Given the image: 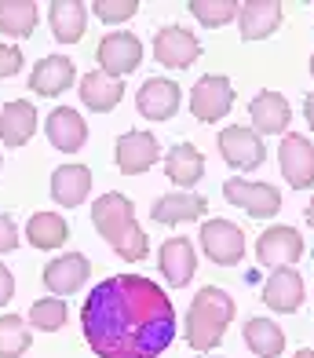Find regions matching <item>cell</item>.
<instances>
[{
	"mask_svg": "<svg viewBox=\"0 0 314 358\" xmlns=\"http://www.w3.org/2000/svg\"><path fill=\"white\" fill-rule=\"evenodd\" d=\"M80 329L95 358H157L176 340V307L157 282L113 274L80 303Z\"/></svg>",
	"mask_w": 314,
	"mask_h": 358,
	"instance_id": "cell-1",
	"label": "cell"
},
{
	"mask_svg": "<svg viewBox=\"0 0 314 358\" xmlns=\"http://www.w3.org/2000/svg\"><path fill=\"white\" fill-rule=\"evenodd\" d=\"M92 223L103 234V241H110L113 252L128 264H139L150 252V238L143 234V227L136 223V208L124 198L121 190H106L99 194V201L92 205Z\"/></svg>",
	"mask_w": 314,
	"mask_h": 358,
	"instance_id": "cell-2",
	"label": "cell"
},
{
	"mask_svg": "<svg viewBox=\"0 0 314 358\" xmlns=\"http://www.w3.org/2000/svg\"><path fill=\"white\" fill-rule=\"evenodd\" d=\"M230 322H234V300H230V292L216 289V285H205L187 311V344L201 355L220 348Z\"/></svg>",
	"mask_w": 314,
	"mask_h": 358,
	"instance_id": "cell-3",
	"label": "cell"
},
{
	"mask_svg": "<svg viewBox=\"0 0 314 358\" xmlns=\"http://www.w3.org/2000/svg\"><path fill=\"white\" fill-rule=\"evenodd\" d=\"M230 106H234V88L223 73H205L197 85L190 88V113L201 124H216L223 121Z\"/></svg>",
	"mask_w": 314,
	"mask_h": 358,
	"instance_id": "cell-4",
	"label": "cell"
},
{
	"mask_svg": "<svg viewBox=\"0 0 314 358\" xmlns=\"http://www.w3.org/2000/svg\"><path fill=\"white\" fill-rule=\"evenodd\" d=\"M197 241H201L205 256L220 267H238L245 259V234H241V227L230 223V220H205Z\"/></svg>",
	"mask_w": 314,
	"mask_h": 358,
	"instance_id": "cell-5",
	"label": "cell"
},
{
	"mask_svg": "<svg viewBox=\"0 0 314 358\" xmlns=\"http://www.w3.org/2000/svg\"><path fill=\"white\" fill-rule=\"evenodd\" d=\"M220 154L230 169L238 172H252L267 161V146H263V136H256L252 128L245 124H230L220 132Z\"/></svg>",
	"mask_w": 314,
	"mask_h": 358,
	"instance_id": "cell-6",
	"label": "cell"
},
{
	"mask_svg": "<svg viewBox=\"0 0 314 358\" xmlns=\"http://www.w3.org/2000/svg\"><path fill=\"white\" fill-rule=\"evenodd\" d=\"M300 256H304V234L296 231V227L278 223V227H267V231L256 238V259L271 271L292 267Z\"/></svg>",
	"mask_w": 314,
	"mask_h": 358,
	"instance_id": "cell-7",
	"label": "cell"
},
{
	"mask_svg": "<svg viewBox=\"0 0 314 358\" xmlns=\"http://www.w3.org/2000/svg\"><path fill=\"white\" fill-rule=\"evenodd\" d=\"M95 59H99V70L121 80V77H128L131 70H139V62H143V44H139V37L113 29V34H106L103 41H99Z\"/></svg>",
	"mask_w": 314,
	"mask_h": 358,
	"instance_id": "cell-8",
	"label": "cell"
},
{
	"mask_svg": "<svg viewBox=\"0 0 314 358\" xmlns=\"http://www.w3.org/2000/svg\"><path fill=\"white\" fill-rule=\"evenodd\" d=\"M201 55V41H197L187 26H164L154 37V59L169 70H187Z\"/></svg>",
	"mask_w": 314,
	"mask_h": 358,
	"instance_id": "cell-9",
	"label": "cell"
},
{
	"mask_svg": "<svg viewBox=\"0 0 314 358\" xmlns=\"http://www.w3.org/2000/svg\"><path fill=\"white\" fill-rule=\"evenodd\" d=\"M223 198L230 205L245 208V213L256 216V220H267L282 208V194H278L271 183H245V179H238V176L223 183Z\"/></svg>",
	"mask_w": 314,
	"mask_h": 358,
	"instance_id": "cell-10",
	"label": "cell"
},
{
	"mask_svg": "<svg viewBox=\"0 0 314 358\" xmlns=\"http://www.w3.org/2000/svg\"><path fill=\"white\" fill-rule=\"evenodd\" d=\"M179 103H183V88L169 77H150L143 80V88L136 95V106L146 121H172L179 113Z\"/></svg>",
	"mask_w": 314,
	"mask_h": 358,
	"instance_id": "cell-11",
	"label": "cell"
},
{
	"mask_svg": "<svg viewBox=\"0 0 314 358\" xmlns=\"http://www.w3.org/2000/svg\"><path fill=\"white\" fill-rule=\"evenodd\" d=\"M278 165L292 190H311L314 187V146L304 136H285L278 146Z\"/></svg>",
	"mask_w": 314,
	"mask_h": 358,
	"instance_id": "cell-12",
	"label": "cell"
},
{
	"mask_svg": "<svg viewBox=\"0 0 314 358\" xmlns=\"http://www.w3.org/2000/svg\"><path fill=\"white\" fill-rule=\"evenodd\" d=\"M157 136L154 132H143V128H136V132H124L117 139V146H113V157H117V169L124 176H143L150 172L157 165Z\"/></svg>",
	"mask_w": 314,
	"mask_h": 358,
	"instance_id": "cell-13",
	"label": "cell"
},
{
	"mask_svg": "<svg viewBox=\"0 0 314 358\" xmlns=\"http://www.w3.org/2000/svg\"><path fill=\"white\" fill-rule=\"evenodd\" d=\"M44 136H48V143H52L55 150L77 154L80 146L88 143V124H85V117H80L73 106H55L52 113H48V121H44Z\"/></svg>",
	"mask_w": 314,
	"mask_h": 358,
	"instance_id": "cell-14",
	"label": "cell"
},
{
	"mask_svg": "<svg viewBox=\"0 0 314 358\" xmlns=\"http://www.w3.org/2000/svg\"><path fill=\"white\" fill-rule=\"evenodd\" d=\"M263 303L278 315H292L304 303V274L292 267H278L271 271V278L263 282Z\"/></svg>",
	"mask_w": 314,
	"mask_h": 358,
	"instance_id": "cell-15",
	"label": "cell"
},
{
	"mask_svg": "<svg viewBox=\"0 0 314 358\" xmlns=\"http://www.w3.org/2000/svg\"><path fill=\"white\" fill-rule=\"evenodd\" d=\"M88 274H92L88 256L66 252V256H55L52 264L44 267V285H48L52 296H70V292H77L80 285L88 282Z\"/></svg>",
	"mask_w": 314,
	"mask_h": 358,
	"instance_id": "cell-16",
	"label": "cell"
},
{
	"mask_svg": "<svg viewBox=\"0 0 314 358\" xmlns=\"http://www.w3.org/2000/svg\"><path fill=\"white\" fill-rule=\"evenodd\" d=\"M37 106L29 99H11L0 106V143L4 146H26L33 136H37Z\"/></svg>",
	"mask_w": 314,
	"mask_h": 358,
	"instance_id": "cell-17",
	"label": "cell"
},
{
	"mask_svg": "<svg viewBox=\"0 0 314 358\" xmlns=\"http://www.w3.org/2000/svg\"><path fill=\"white\" fill-rule=\"evenodd\" d=\"M249 117L256 124L252 128L256 136H282L292 121V106H289L285 95H278V92H259L249 103Z\"/></svg>",
	"mask_w": 314,
	"mask_h": 358,
	"instance_id": "cell-18",
	"label": "cell"
},
{
	"mask_svg": "<svg viewBox=\"0 0 314 358\" xmlns=\"http://www.w3.org/2000/svg\"><path fill=\"white\" fill-rule=\"evenodd\" d=\"M157 264H161L164 282H169L172 289H183L197 271V252H194V245L187 238H169L157 252Z\"/></svg>",
	"mask_w": 314,
	"mask_h": 358,
	"instance_id": "cell-19",
	"label": "cell"
},
{
	"mask_svg": "<svg viewBox=\"0 0 314 358\" xmlns=\"http://www.w3.org/2000/svg\"><path fill=\"white\" fill-rule=\"evenodd\" d=\"M238 26L245 41H263L282 26V4L278 0H245L238 4Z\"/></svg>",
	"mask_w": 314,
	"mask_h": 358,
	"instance_id": "cell-20",
	"label": "cell"
},
{
	"mask_svg": "<svg viewBox=\"0 0 314 358\" xmlns=\"http://www.w3.org/2000/svg\"><path fill=\"white\" fill-rule=\"evenodd\" d=\"M201 213H208V201L201 198V194H190V190L164 194V198H157V201H154V208H150L154 223H164V227L201 220Z\"/></svg>",
	"mask_w": 314,
	"mask_h": 358,
	"instance_id": "cell-21",
	"label": "cell"
},
{
	"mask_svg": "<svg viewBox=\"0 0 314 358\" xmlns=\"http://www.w3.org/2000/svg\"><path fill=\"white\" fill-rule=\"evenodd\" d=\"M48 26L59 44H77L88 26V8L80 0H52L48 4Z\"/></svg>",
	"mask_w": 314,
	"mask_h": 358,
	"instance_id": "cell-22",
	"label": "cell"
},
{
	"mask_svg": "<svg viewBox=\"0 0 314 358\" xmlns=\"http://www.w3.org/2000/svg\"><path fill=\"white\" fill-rule=\"evenodd\" d=\"M73 77H77V66L66 55H48L41 59L37 66H33L29 73V92H37V95H62L66 88L73 85Z\"/></svg>",
	"mask_w": 314,
	"mask_h": 358,
	"instance_id": "cell-23",
	"label": "cell"
},
{
	"mask_svg": "<svg viewBox=\"0 0 314 358\" xmlns=\"http://www.w3.org/2000/svg\"><path fill=\"white\" fill-rule=\"evenodd\" d=\"M92 194V169L88 165H59L52 172V198L62 208L85 205Z\"/></svg>",
	"mask_w": 314,
	"mask_h": 358,
	"instance_id": "cell-24",
	"label": "cell"
},
{
	"mask_svg": "<svg viewBox=\"0 0 314 358\" xmlns=\"http://www.w3.org/2000/svg\"><path fill=\"white\" fill-rule=\"evenodd\" d=\"M121 99H124V85H121L117 77H110L103 70H92V73L80 77V103H85L88 110L110 113Z\"/></svg>",
	"mask_w": 314,
	"mask_h": 358,
	"instance_id": "cell-25",
	"label": "cell"
},
{
	"mask_svg": "<svg viewBox=\"0 0 314 358\" xmlns=\"http://www.w3.org/2000/svg\"><path fill=\"white\" fill-rule=\"evenodd\" d=\"M164 176H169L176 187L190 190L197 179L205 176V157H201V150H197L194 143H176L172 150L164 154Z\"/></svg>",
	"mask_w": 314,
	"mask_h": 358,
	"instance_id": "cell-26",
	"label": "cell"
},
{
	"mask_svg": "<svg viewBox=\"0 0 314 358\" xmlns=\"http://www.w3.org/2000/svg\"><path fill=\"white\" fill-rule=\"evenodd\" d=\"M245 344L256 358H278L285 351V329L274 318H249L245 322Z\"/></svg>",
	"mask_w": 314,
	"mask_h": 358,
	"instance_id": "cell-27",
	"label": "cell"
},
{
	"mask_svg": "<svg viewBox=\"0 0 314 358\" xmlns=\"http://www.w3.org/2000/svg\"><path fill=\"white\" fill-rule=\"evenodd\" d=\"M41 4L33 0H0V34L4 37H29L37 29Z\"/></svg>",
	"mask_w": 314,
	"mask_h": 358,
	"instance_id": "cell-28",
	"label": "cell"
},
{
	"mask_svg": "<svg viewBox=\"0 0 314 358\" xmlns=\"http://www.w3.org/2000/svg\"><path fill=\"white\" fill-rule=\"evenodd\" d=\"M70 238V223L59 213H33L26 223V241L33 249H59Z\"/></svg>",
	"mask_w": 314,
	"mask_h": 358,
	"instance_id": "cell-29",
	"label": "cell"
},
{
	"mask_svg": "<svg viewBox=\"0 0 314 358\" xmlns=\"http://www.w3.org/2000/svg\"><path fill=\"white\" fill-rule=\"evenodd\" d=\"M33 344L29 322L19 315H0V358H22Z\"/></svg>",
	"mask_w": 314,
	"mask_h": 358,
	"instance_id": "cell-30",
	"label": "cell"
},
{
	"mask_svg": "<svg viewBox=\"0 0 314 358\" xmlns=\"http://www.w3.org/2000/svg\"><path fill=\"white\" fill-rule=\"evenodd\" d=\"M66 300H59V296H44V300H33V307H29V325L33 329H41V333H55V329H62L66 325Z\"/></svg>",
	"mask_w": 314,
	"mask_h": 358,
	"instance_id": "cell-31",
	"label": "cell"
},
{
	"mask_svg": "<svg viewBox=\"0 0 314 358\" xmlns=\"http://www.w3.org/2000/svg\"><path fill=\"white\" fill-rule=\"evenodd\" d=\"M187 8L201 26H227L238 19V0H190Z\"/></svg>",
	"mask_w": 314,
	"mask_h": 358,
	"instance_id": "cell-32",
	"label": "cell"
},
{
	"mask_svg": "<svg viewBox=\"0 0 314 358\" xmlns=\"http://www.w3.org/2000/svg\"><path fill=\"white\" fill-rule=\"evenodd\" d=\"M92 11H95L103 22H128L131 15L139 11V0H95Z\"/></svg>",
	"mask_w": 314,
	"mask_h": 358,
	"instance_id": "cell-33",
	"label": "cell"
},
{
	"mask_svg": "<svg viewBox=\"0 0 314 358\" xmlns=\"http://www.w3.org/2000/svg\"><path fill=\"white\" fill-rule=\"evenodd\" d=\"M19 70H22L19 44H0V77H15Z\"/></svg>",
	"mask_w": 314,
	"mask_h": 358,
	"instance_id": "cell-34",
	"label": "cell"
},
{
	"mask_svg": "<svg viewBox=\"0 0 314 358\" xmlns=\"http://www.w3.org/2000/svg\"><path fill=\"white\" fill-rule=\"evenodd\" d=\"M19 249V227L8 213H0V252H15Z\"/></svg>",
	"mask_w": 314,
	"mask_h": 358,
	"instance_id": "cell-35",
	"label": "cell"
},
{
	"mask_svg": "<svg viewBox=\"0 0 314 358\" xmlns=\"http://www.w3.org/2000/svg\"><path fill=\"white\" fill-rule=\"evenodd\" d=\"M11 292H15V278H11V271L0 264V307L11 300Z\"/></svg>",
	"mask_w": 314,
	"mask_h": 358,
	"instance_id": "cell-36",
	"label": "cell"
},
{
	"mask_svg": "<svg viewBox=\"0 0 314 358\" xmlns=\"http://www.w3.org/2000/svg\"><path fill=\"white\" fill-rule=\"evenodd\" d=\"M304 117H307V124L314 128V92H311L307 99H304Z\"/></svg>",
	"mask_w": 314,
	"mask_h": 358,
	"instance_id": "cell-37",
	"label": "cell"
},
{
	"mask_svg": "<svg viewBox=\"0 0 314 358\" xmlns=\"http://www.w3.org/2000/svg\"><path fill=\"white\" fill-rule=\"evenodd\" d=\"M292 358H314V351H311V348H307V351H304V348H300V351H296V355H292Z\"/></svg>",
	"mask_w": 314,
	"mask_h": 358,
	"instance_id": "cell-38",
	"label": "cell"
},
{
	"mask_svg": "<svg viewBox=\"0 0 314 358\" xmlns=\"http://www.w3.org/2000/svg\"><path fill=\"white\" fill-rule=\"evenodd\" d=\"M307 223L314 227V198H311V205H307Z\"/></svg>",
	"mask_w": 314,
	"mask_h": 358,
	"instance_id": "cell-39",
	"label": "cell"
},
{
	"mask_svg": "<svg viewBox=\"0 0 314 358\" xmlns=\"http://www.w3.org/2000/svg\"><path fill=\"white\" fill-rule=\"evenodd\" d=\"M311 77H314V55H311Z\"/></svg>",
	"mask_w": 314,
	"mask_h": 358,
	"instance_id": "cell-40",
	"label": "cell"
},
{
	"mask_svg": "<svg viewBox=\"0 0 314 358\" xmlns=\"http://www.w3.org/2000/svg\"><path fill=\"white\" fill-rule=\"evenodd\" d=\"M0 165H4V157H0Z\"/></svg>",
	"mask_w": 314,
	"mask_h": 358,
	"instance_id": "cell-41",
	"label": "cell"
}]
</instances>
